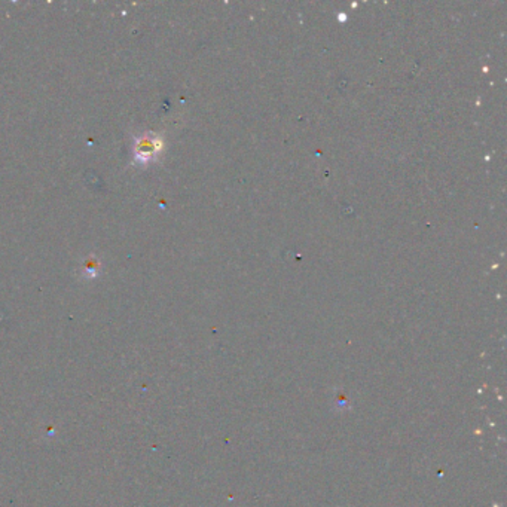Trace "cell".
<instances>
[{
    "mask_svg": "<svg viewBox=\"0 0 507 507\" xmlns=\"http://www.w3.org/2000/svg\"><path fill=\"white\" fill-rule=\"evenodd\" d=\"M162 146L164 143L161 138L152 133L134 137L133 161L136 166H147V164L154 162L162 150Z\"/></svg>",
    "mask_w": 507,
    "mask_h": 507,
    "instance_id": "obj_1",
    "label": "cell"
},
{
    "mask_svg": "<svg viewBox=\"0 0 507 507\" xmlns=\"http://www.w3.org/2000/svg\"><path fill=\"white\" fill-rule=\"evenodd\" d=\"M100 271V261L96 256H90L84 263L85 277H96Z\"/></svg>",
    "mask_w": 507,
    "mask_h": 507,
    "instance_id": "obj_2",
    "label": "cell"
}]
</instances>
